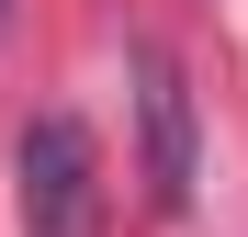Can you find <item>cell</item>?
Returning <instances> with one entry per match:
<instances>
[{
    "label": "cell",
    "mask_w": 248,
    "mask_h": 237,
    "mask_svg": "<svg viewBox=\"0 0 248 237\" xmlns=\"http://www.w3.org/2000/svg\"><path fill=\"white\" fill-rule=\"evenodd\" d=\"M12 192H23V237H102V147L79 113H34L12 147Z\"/></svg>",
    "instance_id": "obj_1"
},
{
    "label": "cell",
    "mask_w": 248,
    "mask_h": 237,
    "mask_svg": "<svg viewBox=\"0 0 248 237\" xmlns=\"http://www.w3.org/2000/svg\"><path fill=\"white\" fill-rule=\"evenodd\" d=\"M136 125H147V204L158 215H181L192 204V79L170 46H136Z\"/></svg>",
    "instance_id": "obj_2"
},
{
    "label": "cell",
    "mask_w": 248,
    "mask_h": 237,
    "mask_svg": "<svg viewBox=\"0 0 248 237\" xmlns=\"http://www.w3.org/2000/svg\"><path fill=\"white\" fill-rule=\"evenodd\" d=\"M0 12H12V0H0Z\"/></svg>",
    "instance_id": "obj_3"
}]
</instances>
